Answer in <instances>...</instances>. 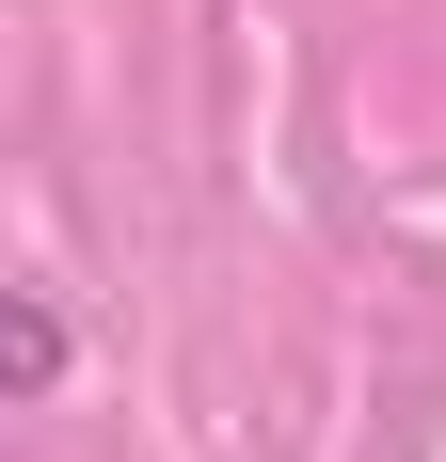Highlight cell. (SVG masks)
<instances>
[{
  "instance_id": "1",
  "label": "cell",
  "mask_w": 446,
  "mask_h": 462,
  "mask_svg": "<svg viewBox=\"0 0 446 462\" xmlns=\"http://www.w3.org/2000/svg\"><path fill=\"white\" fill-rule=\"evenodd\" d=\"M48 383H64V303H48V287H16V303H0V399L33 415Z\"/></svg>"
}]
</instances>
